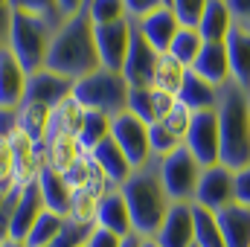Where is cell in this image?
Returning a JSON list of instances; mask_svg holds the SVG:
<instances>
[{"mask_svg":"<svg viewBox=\"0 0 250 247\" xmlns=\"http://www.w3.org/2000/svg\"><path fill=\"white\" fill-rule=\"evenodd\" d=\"M120 192L128 204L134 233L143 239H154V233L160 230L163 218L172 209V201L160 181V157H148L143 166H137L120 186Z\"/></svg>","mask_w":250,"mask_h":247,"instance_id":"cell-1","label":"cell"},{"mask_svg":"<svg viewBox=\"0 0 250 247\" xmlns=\"http://www.w3.org/2000/svg\"><path fill=\"white\" fill-rule=\"evenodd\" d=\"M44 67L70 82H79L82 76L102 67L96 53V38H93V21L87 18L84 9L64 18V23L56 29Z\"/></svg>","mask_w":250,"mask_h":247,"instance_id":"cell-2","label":"cell"},{"mask_svg":"<svg viewBox=\"0 0 250 247\" xmlns=\"http://www.w3.org/2000/svg\"><path fill=\"white\" fill-rule=\"evenodd\" d=\"M218 140H221V166L239 172L250 166V102L248 90L227 82L218 87Z\"/></svg>","mask_w":250,"mask_h":247,"instance_id":"cell-3","label":"cell"},{"mask_svg":"<svg viewBox=\"0 0 250 247\" xmlns=\"http://www.w3.org/2000/svg\"><path fill=\"white\" fill-rule=\"evenodd\" d=\"M56 23L26 15V12H12V26H9V38L6 47L12 50V56L21 62V67L29 73L44 70L47 53H50V41L56 35Z\"/></svg>","mask_w":250,"mask_h":247,"instance_id":"cell-4","label":"cell"},{"mask_svg":"<svg viewBox=\"0 0 250 247\" xmlns=\"http://www.w3.org/2000/svg\"><path fill=\"white\" fill-rule=\"evenodd\" d=\"M128 82L123 73L117 70H93L87 76H82L79 82H73V99L84 108V111H96L105 117H117L128 111Z\"/></svg>","mask_w":250,"mask_h":247,"instance_id":"cell-5","label":"cell"},{"mask_svg":"<svg viewBox=\"0 0 250 247\" xmlns=\"http://www.w3.org/2000/svg\"><path fill=\"white\" fill-rule=\"evenodd\" d=\"M198 178H201V166L184 145L160 157V181L172 204H192Z\"/></svg>","mask_w":250,"mask_h":247,"instance_id":"cell-6","label":"cell"},{"mask_svg":"<svg viewBox=\"0 0 250 247\" xmlns=\"http://www.w3.org/2000/svg\"><path fill=\"white\" fill-rule=\"evenodd\" d=\"M184 148L198 160L201 169L221 163V140H218V117H215V111L192 114L189 131L184 137Z\"/></svg>","mask_w":250,"mask_h":247,"instance_id":"cell-7","label":"cell"},{"mask_svg":"<svg viewBox=\"0 0 250 247\" xmlns=\"http://www.w3.org/2000/svg\"><path fill=\"white\" fill-rule=\"evenodd\" d=\"M233 201H236V172L233 169H227L221 163L201 169L192 204H198V206H204L209 212H218Z\"/></svg>","mask_w":250,"mask_h":247,"instance_id":"cell-8","label":"cell"},{"mask_svg":"<svg viewBox=\"0 0 250 247\" xmlns=\"http://www.w3.org/2000/svg\"><path fill=\"white\" fill-rule=\"evenodd\" d=\"M111 140L120 145V151L131 163V169L143 166L151 157V151H148V125L140 123L131 111H123L111 120Z\"/></svg>","mask_w":250,"mask_h":247,"instance_id":"cell-9","label":"cell"},{"mask_svg":"<svg viewBox=\"0 0 250 247\" xmlns=\"http://www.w3.org/2000/svg\"><path fill=\"white\" fill-rule=\"evenodd\" d=\"M9 151H12V186L26 189L38 184L44 172V145H35L29 137L15 131L9 137Z\"/></svg>","mask_w":250,"mask_h":247,"instance_id":"cell-10","label":"cell"},{"mask_svg":"<svg viewBox=\"0 0 250 247\" xmlns=\"http://www.w3.org/2000/svg\"><path fill=\"white\" fill-rule=\"evenodd\" d=\"M157 56L160 53L140 35V29L131 21V44H128L125 64H123V76H125V82H128V87H151Z\"/></svg>","mask_w":250,"mask_h":247,"instance_id":"cell-11","label":"cell"},{"mask_svg":"<svg viewBox=\"0 0 250 247\" xmlns=\"http://www.w3.org/2000/svg\"><path fill=\"white\" fill-rule=\"evenodd\" d=\"M93 38H96L99 64L105 70L123 73L125 53H128V44H131V18L117 21V23H105V26H93Z\"/></svg>","mask_w":250,"mask_h":247,"instance_id":"cell-12","label":"cell"},{"mask_svg":"<svg viewBox=\"0 0 250 247\" xmlns=\"http://www.w3.org/2000/svg\"><path fill=\"white\" fill-rule=\"evenodd\" d=\"M67 96H73V82L64 79L53 70H35L26 76V93L23 102H38L44 108H56L59 102H64Z\"/></svg>","mask_w":250,"mask_h":247,"instance_id":"cell-13","label":"cell"},{"mask_svg":"<svg viewBox=\"0 0 250 247\" xmlns=\"http://www.w3.org/2000/svg\"><path fill=\"white\" fill-rule=\"evenodd\" d=\"M44 209H47V206H44V198H41L38 184L21 189L18 204H15V212H12V221H9V242H21V245H23V239L29 236L32 224L41 218Z\"/></svg>","mask_w":250,"mask_h":247,"instance_id":"cell-14","label":"cell"},{"mask_svg":"<svg viewBox=\"0 0 250 247\" xmlns=\"http://www.w3.org/2000/svg\"><path fill=\"white\" fill-rule=\"evenodd\" d=\"M157 247H192V204H172L169 215L163 218L160 230L151 239Z\"/></svg>","mask_w":250,"mask_h":247,"instance_id":"cell-15","label":"cell"},{"mask_svg":"<svg viewBox=\"0 0 250 247\" xmlns=\"http://www.w3.org/2000/svg\"><path fill=\"white\" fill-rule=\"evenodd\" d=\"M26 93V70L12 56V50L0 47V108H18Z\"/></svg>","mask_w":250,"mask_h":247,"instance_id":"cell-16","label":"cell"},{"mask_svg":"<svg viewBox=\"0 0 250 247\" xmlns=\"http://www.w3.org/2000/svg\"><path fill=\"white\" fill-rule=\"evenodd\" d=\"M224 50L230 64V82L242 90H250V29L236 23L224 41Z\"/></svg>","mask_w":250,"mask_h":247,"instance_id":"cell-17","label":"cell"},{"mask_svg":"<svg viewBox=\"0 0 250 247\" xmlns=\"http://www.w3.org/2000/svg\"><path fill=\"white\" fill-rule=\"evenodd\" d=\"M172 105H175V99L154 87H131L128 90V111L146 125L160 123L172 111Z\"/></svg>","mask_w":250,"mask_h":247,"instance_id":"cell-18","label":"cell"},{"mask_svg":"<svg viewBox=\"0 0 250 247\" xmlns=\"http://www.w3.org/2000/svg\"><path fill=\"white\" fill-rule=\"evenodd\" d=\"M134 26L140 29V35L157 53H169V44H172V38H175V32H178L181 23H178L175 12L169 6H163V9H157V12H151V15L140 18V21H134Z\"/></svg>","mask_w":250,"mask_h":247,"instance_id":"cell-19","label":"cell"},{"mask_svg":"<svg viewBox=\"0 0 250 247\" xmlns=\"http://www.w3.org/2000/svg\"><path fill=\"white\" fill-rule=\"evenodd\" d=\"M215 221L227 247H250V206L233 201L215 212Z\"/></svg>","mask_w":250,"mask_h":247,"instance_id":"cell-20","label":"cell"},{"mask_svg":"<svg viewBox=\"0 0 250 247\" xmlns=\"http://www.w3.org/2000/svg\"><path fill=\"white\" fill-rule=\"evenodd\" d=\"M96 227H105V230H111V233H117V236L134 233L131 215H128V204H125L120 186H117V189H108V192L99 198V204H96Z\"/></svg>","mask_w":250,"mask_h":247,"instance_id":"cell-21","label":"cell"},{"mask_svg":"<svg viewBox=\"0 0 250 247\" xmlns=\"http://www.w3.org/2000/svg\"><path fill=\"white\" fill-rule=\"evenodd\" d=\"M236 26L230 9L224 0H207L204 12H201V21H198V35L204 38V44H224L230 29Z\"/></svg>","mask_w":250,"mask_h":247,"instance_id":"cell-22","label":"cell"},{"mask_svg":"<svg viewBox=\"0 0 250 247\" xmlns=\"http://www.w3.org/2000/svg\"><path fill=\"white\" fill-rule=\"evenodd\" d=\"M189 73L201 76L204 82H209V84H215V87L227 84V82H230V64H227V50H224V44H204L201 53H198V59L189 67Z\"/></svg>","mask_w":250,"mask_h":247,"instance_id":"cell-23","label":"cell"},{"mask_svg":"<svg viewBox=\"0 0 250 247\" xmlns=\"http://www.w3.org/2000/svg\"><path fill=\"white\" fill-rule=\"evenodd\" d=\"M90 160L99 166V172L111 181L114 186H123L125 181H128V175L134 172L131 169V163L125 160V154L120 151V145L108 137V140H102L93 151H90Z\"/></svg>","mask_w":250,"mask_h":247,"instance_id":"cell-24","label":"cell"},{"mask_svg":"<svg viewBox=\"0 0 250 247\" xmlns=\"http://www.w3.org/2000/svg\"><path fill=\"white\" fill-rule=\"evenodd\" d=\"M178 102H181L184 108H189L192 114L215 111V105H218V87L209 84V82H204V79L195 76V73H187L184 87H181V93H178Z\"/></svg>","mask_w":250,"mask_h":247,"instance_id":"cell-25","label":"cell"},{"mask_svg":"<svg viewBox=\"0 0 250 247\" xmlns=\"http://www.w3.org/2000/svg\"><path fill=\"white\" fill-rule=\"evenodd\" d=\"M15 111H18V131L23 137H29L35 145H44L47 128H50V111L53 108H44L38 102H21Z\"/></svg>","mask_w":250,"mask_h":247,"instance_id":"cell-26","label":"cell"},{"mask_svg":"<svg viewBox=\"0 0 250 247\" xmlns=\"http://www.w3.org/2000/svg\"><path fill=\"white\" fill-rule=\"evenodd\" d=\"M84 120V108L67 96L64 102H59L53 111H50V128H47V137H79V128Z\"/></svg>","mask_w":250,"mask_h":247,"instance_id":"cell-27","label":"cell"},{"mask_svg":"<svg viewBox=\"0 0 250 247\" xmlns=\"http://www.w3.org/2000/svg\"><path fill=\"white\" fill-rule=\"evenodd\" d=\"M84 151L79 148L76 137H47L44 140V166L64 175Z\"/></svg>","mask_w":250,"mask_h":247,"instance_id":"cell-28","label":"cell"},{"mask_svg":"<svg viewBox=\"0 0 250 247\" xmlns=\"http://www.w3.org/2000/svg\"><path fill=\"white\" fill-rule=\"evenodd\" d=\"M187 73H189V70L178 62V59H172L169 53H160V56H157V67H154L151 87H154V90H160V93H166V96H172V99H178V93H181V87H184Z\"/></svg>","mask_w":250,"mask_h":247,"instance_id":"cell-29","label":"cell"},{"mask_svg":"<svg viewBox=\"0 0 250 247\" xmlns=\"http://www.w3.org/2000/svg\"><path fill=\"white\" fill-rule=\"evenodd\" d=\"M38 189H41L44 206H47L50 212L67 218V212H70V186L64 184L62 175L44 166V172H41V178H38Z\"/></svg>","mask_w":250,"mask_h":247,"instance_id":"cell-30","label":"cell"},{"mask_svg":"<svg viewBox=\"0 0 250 247\" xmlns=\"http://www.w3.org/2000/svg\"><path fill=\"white\" fill-rule=\"evenodd\" d=\"M192 236H195V247H227L221 239L215 212L192 204Z\"/></svg>","mask_w":250,"mask_h":247,"instance_id":"cell-31","label":"cell"},{"mask_svg":"<svg viewBox=\"0 0 250 247\" xmlns=\"http://www.w3.org/2000/svg\"><path fill=\"white\" fill-rule=\"evenodd\" d=\"M108 137H111V117L96 114V111H84V120H82L79 137H76L79 148H82L84 154H90V151H93L102 140H108Z\"/></svg>","mask_w":250,"mask_h":247,"instance_id":"cell-32","label":"cell"},{"mask_svg":"<svg viewBox=\"0 0 250 247\" xmlns=\"http://www.w3.org/2000/svg\"><path fill=\"white\" fill-rule=\"evenodd\" d=\"M201 47H204V38L198 35V29H192V26H178L175 38H172V44H169V56L178 59V62L189 70L192 62L198 59Z\"/></svg>","mask_w":250,"mask_h":247,"instance_id":"cell-33","label":"cell"},{"mask_svg":"<svg viewBox=\"0 0 250 247\" xmlns=\"http://www.w3.org/2000/svg\"><path fill=\"white\" fill-rule=\"evenodd\" d=\"M64 224H67V218L56 215V212H50V209H44L41 218L32 224L29 236L23 239V247H47L50 242H56V236L64 230Z\"/></svg>","mask_w":250,"mask_h":247,"instance_id":"cell-34","label":"cell"},{"mask_svg":"<svg viewBox=\"0 0 250 247\" xmlns=\"http://www.w3.org/2000/svg\"><path fill=\"white\" fill-rule=\"evenodd\" d=\"M99 192L96 189H73L70 192V212L67 218L76 224H96V204H99Z\"/></svg>","mask_w":250,"mask_h":247,"instance_id":"cell-35","label":"cell"},{"mask_svg":"<svg viewBox=\"0 0 250 247\" xmlns=\"http://www.w3.org/2000/svg\"><path fill=\"white\" fill-rule=\"evenodd\" d=\"M12 12H26V15H35V18H44L56 26L64 23V12L59 6V0H9Z\"/></svg>","mask_w":250,"mask_h":247,"instance_id":"cell-36","label":"cell"},{"mask_svg":"<svg viewBox=\"0 0 250 247\" xmlns=\"http://www.w3.org/2000/svg\"><path fill=\"white\" fill-rule=\"evenodd\" d=\"M84 12H87V18L93 21V26L117 23V21H125V18H128L123 0H87Z\"/></svg>","mask_w":250,"mask_h":247,"instance_id":"cell-37","label":"cell"},{"mask_svg":"<svg viewBox=\"0 0 250 247\" xmlns=\"http://www.w3.org/2000/svg\"><path fill=\"white\" fill-rule=\"evenodd\" d=\"M181 145H184V143L175 140L160 123L148 125V151H151V157H166V154H172V151L181 148Z\"/></svg>","mask_w":250,"mask_h":247,"instance_id":"cell-38","label":"cell"},{"mask_svg":"<svg viewBox=\"0 0 250 247\" xmlns=\"http://www.w3.org/2000/svg\"><path fill=\"white\" fill-rule=\"evenodd\" d=\"M189 123H192V111L189 108H184L178 99H175V105H172V111L160 120V125L175 137V140H181L184 143V137H187V131H189Z\"/></svg>","mask_w":250,"mask_h":247,"instance_id":"cell-39","label":"cell"},{"mask_svg":"<svg viewBox=\"0 0 250 247\" xmlns=\"http://www.w3.org/2000/svg\"><path fill=\"white\" fill-rule=\"evenodd\" d=\"M90 230H93L90 224H76V221L67 218L64 230L56 236V242H50L47 247H84L87 236H90Z\"/></svg>","mask_w":250,"mask_h":247,"instance_id":"cell-40","label":"cell"},{"mask_svg":"<svg viewBox=\"0 0 250 247\" xmlns=\"http://www.w3.org/2000/svg\"><path fill=\"white\" fill-rule=\"evenodd\" d=\"M204 6H207V0H172V12H175L178 23L181 26H192V29L198 26Z\"/></svg>","mask_w":250,"mask_h":247,"instance_id":"cell-41","label":"cell"},{"mask_svg":"<svg viewBox=\"0 0 250 247\" xmlns=\"http://www.w3.org/2000/svg\"><path fill=\"white\" fill-rule=\"evenodd\" d=\"M123 3H125V15L131 21H140V18H146V15H151V12L166 6L163 0H123Z\"/></svg>","mask_w":250,"mask_h":247,"instance_id":"cell-42","label":"cell"},{"mask_svg":"<svg viewBox=\"0 0 250 247\" xmlns=\"http://www.w3.org/2000/svg\"><path fill=\"white\" fill-rule=\"evenodd\" d=\"M123 239L125 236H117V233H111V230L93 224V230H90V236H87L84 247H120L123 245Z\"/></svg>","mask_w":250,"mask_h":247,"instance_id":"cell-43","label":"cell"},{"mask_svg":"<svg viewBox=\"0 0 250 247\" xmlns=\"http://www.w3.org/2000/svg\"><path fill=\"white\" fill-rule=\"evenodd\" d=\"M0 186H12V151H9V140H0Z\"/></svg>","mask_w":250,"mask_h":247,"instance_id":"cell-44","label":"cell"},{"mask_svg":"<svg viewBox=\"0 0 250 247\" xmlns=\"http://www.w3.org/2000/svg\"><path fill=\"white\" fill-rule=\"evenodd\" d=\"M236 201L250 206V166L236 172Z\"/></svg>","mask_w":250,"mask_h":247,"instance_id":"cell-45","label":"cell"},{"mask_svg":"<svg viewBox=\"0 0 250 247\" xmlns=\"http://www.w3.org/2000/svg\"><path fill=\"white\" fill-rule=\"evenodd\" d=\"M224 3L239 26H250V0H224Z\"/></svg>","mask_w":250,"mask_h":247,"instance_id":"cell-46","label":"cell"},{"mask_svg":"<svg viewBox=\"0 0 250 247\" xmlns=\"http://www.w3.org/2000/svg\"><path fill=\"white\" fill-rule=\"evenodd\" d=\"M18 131V111L15 108H0V140H9Z\"/></svg>","mask_w":250,"mask_h":247,"instance_id":"cell-47","label":"cell"},{"mask_svg":"<svg viewBox=\"0 0 250 247\" xmlns=\"http://www.w3.org/2000/svg\"><path fill=\"white\" fill-rule=\"evenodd\" d=\"M9 26H12V6L9 0H0V47L9 38Z\"/></svg>","mask_w":250,"mask_h":247,"instance_id":"cell-48","label":"cell"},{"mask_svg":"<svg viewBox=\"0 0 250 247\" xmlns=\"http://www.w3.org/2000/svg\"><path fill=\"white\" fill-rule=\"evenodd\" d=\"M59 6H62L64 18H70V15H76V12H82V9L87 6V0H59Z\"/></svg>","mask_w":250,"mask_h":247,"instance_id":"cell-49","label":"cell"},{"mask_svg":"<svg viewBox=\"0 0 250 247\" xmlns=\"http://www.w3.org/2000/svg\"><path fill=\"white\" fill-rule=\"evenodd\" d=\"M120 247H143V236H137V233H128Z\"/></svg>","mask_w":250,"mask_h":247,"instance_id":"cell-50","label":"cell"},{"mask_svg":"<svg viewBox=\"0 0 250 247\" xmlns=\"http://www.w3.org/2000/svg\"><path fill=\"white\" fill-rule=\"evenodd\" d=\"M9 189H12V186H0V206H3L6 198H9Z\"/></svg>","mask_w":250,"mask_h":247,"instance_id":"cell-51","label":"cell"},{"mask_svg":"<svg viewBox=\"0 0 250 247\" xmlns=\"http://www.w3.org/2000/svg\"><path fill=\"white\" fill-rule=\"evenodd\" d=\"M0 247H23V245H21V242H9V239H6V242H3Z\"/></svg>","mask_w":250,"mask_h":247,"instance_id":"cell-52","label":"cell"},{"mask_svg":"<svg viewBox=\"0 0 250 247\" xmlns=\"http://www.w3.org/2000/svg\"><path fill=\"white\" fill-rule=\"evenodd\" d=\"M143 247H157V245H154L151 239H143Z\"/></svg>","mask_w":250,"mask_h":247,"instance_id":"cell-53","label":"cell"},{"mask_svg":"<svg viewBox=\"0 0 250 247\" xmlns=\"http://www.w3.org/2000/svg\"><path fill=\"white\" fill-rule=\"evenodd\" d=\"M163 3H166V6H169V9H172V0H163Z\"/></svg>","mask_w":250,"mask_h":247,"instance_id":"cell-54","label":"cell"},{"mask_svg":"<svg viewBox=\"0 0 250 247\" xmlns=\"http://www.w3.org/2000/svg\"><path fill=\"white\" fill-rule=\"evenodd\" d=\"M248 102H250V90H248Z\"/></svg>","mask_w":250,"mask_h":247,"instance_id":"cell-55","label":"cell"},{"mask_svg":"<svg viewBox=\"0 0 250 247\" xmlns=\"http://www.w3.org/2000/svg\"><path fill=\"white\" fill-rule=\"evenodd\" d=\"M245 29H250V26H245Z\"/></svg>","mask_w":250,"mask_h":247,"instance_id":"cell-56","label":"cell"},{"mask_svg":"<svg viewBox=\"0 0 250 247\" xmlns=\"http://www.w3.org/2000/svg\"><path fill=\"white\" fill-rule=\"evenodd\" d=\"M192 247H195V245H192Z\"/></svg>","mask_w":250,"mask_h":247,"instance_id":"cell-57","label":"cell"}]
</instances>
